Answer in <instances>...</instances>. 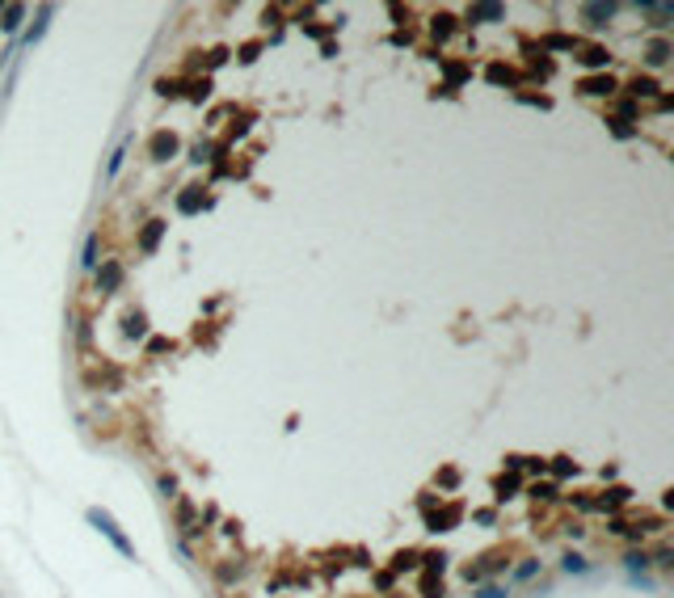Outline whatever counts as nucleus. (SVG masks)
Wrapping results in <instances>:
<instances>
[{"label":"nucleus","instance_id":"7ed1b4c3","mask_svg":"<svg viewBox=\"0 0 674 598\" xmlns=\"http://www.w3.org/2000/svg\"><path fill=\"white\" fill-rule=\"evenodd\" d=\"M611 13H616V4H586V8H582V17H586L595 30H599V25H607V17H611Z\"/></svg>","mask_w":674,"mask_h":598},{"label":"nucleus","instance_id":"1a4fd4ad","mask_svg":"<svg viewBox=\"0 0 674 598\" xmlns=\"http://www.w3.org/2000/svg\"><path fill=\"white\" fill-rule=\"evenodd\" d=\"M160 232H164V223H160V219H152V223L143 228V236H139V249H143V253H152V249H156V240H160Z\"/></svg>","mask_w":674,"mask_h":598},{"label":"nucleus","instance_id":"dca6fc26","mask_svg":"<svg viewBox=\"0 0 674 598\" xmlns=\"http://www.w3.org/2000/svg\"><path fill=\"white\" fill-rule=\"evenodd\" d=\"M633 93H637V97H654V93H658V84H654V80H637V84H633Z\"/></svg>","mask_w":674,"mask_h":598},{"label":"nucleus","instance_id":"20e7f679","mask_svg":"<svg viewBox=\"0 0 674 598\" xmlns=\"http://www.w3.org/2000/svg\"><path fill=\"white\" fill-rule=\"evenodd\" d=\"M46 21H51V8H38V17H34V25L25 30V46H34L42 34H46Z\"/></svg>","mask_w":674,"mask_h":598},{"label":"nucleus","instance_id":"2eb2a0df","mask_svg":"<svg viewBox=\"0 0 674 598\" xmlns=\"http://www.w3.org/2000/svg\"><path fill=\"white\" fill-rule=\"evenodd\" d=\"M611 131H616V139H633V135H637V126H628L624 118H616V122H611Z\"/></svg>","mask_w":674,"mask_h":598},{"label":"nucleus","instance_id":"9d476101","mask_svg":"<svg viewBox=\"0 0 674 598\" xmlns=\"http://www.w3.org/2000/svg\"><path fill=\"white\" fill-rule=\"evenodd\" d=\"M645 59H649L654 67H658V63H666V59H670V42H666V38H654V42H649V55H645Z\"/></svg>","mask_w":674,"mask_h":598},{"label":"nucleus","instance_id":"ddd939ff","mask_svg":"<svg viewBox=\"0 0 674 598\" xmlns=\"http://www.w3.org/2000/svg\"><path fill=\"white\" fill-rule=\"evenodd\" d=\"M582 63H586V67H603V63H607V51H603V46H590V51L582 55Z\"/></svg>","mask_w":674,"mask_h":598},{"label":"nucleus","instance_id":"f03ea898","mask_svg":"<svg viewBox=\"0 0 674 598\" xmlns=\"http://www.w3.org/2000/svg\"><path fill=\"white\" fill-rule=\"evenodd\" d=\"M118 282H122V266H118V261H105V266L97 270V291H118Z\"/></svg>","mask_w":674,"mask_h":598},{"label":"nucleus","instance_id":"f3484780","mask_svg":"<svg viewBox=\"0 0 674 598\" xmlns=\"http://www.w3.org/2000/svg\"><path fill=\"white\" fill-rule=\"evenodd\" d=\"M624 565H628L633 573H637V569L645 573V565H649V557H641V552H633V557H624Z\"/></svg>","mask_w":674,"mask_h":598},{"label":"nucleus","instance_id":"aec40b11","mask_svg":"<svg viewBox=\"0 0 674 598\" xmlns=\"http://www.w3.org/2000/svg\"><path fill=\"white\" fill-rule=\"evenodd\" d=\"M160 493L173 498V493H177V481H173V476H160Z\"/></svg>","mask_w":674,"mask_h":598},{"label":"nucleus","instance_id":"423d86ee","mask_svg":"<svg viewBox=\"0 0 674 598\" xmlns=\"http://www.w3.org/2000/svg\"><path fill=\"white\" fill-rule=\"evenodd\" d=\"M127 152H131V135H127V139H122V143L114 148V156H110V164H105V177H110V181L118 177V169H122V160H127Z\"/></svg>","mask_w":674,"mask_h":598},{"label":"nucleus","instance_id":"f8f14e48","mask_svg":"<svg viewBox=\"0 0 674 598\" xmlns=\"http://www.w3.org/2000/svg\"><path fill=\"white\" fill-rule=\"evenodd\" d=\"M561 565H565V573H586V569H590V561H586V557H578V552H569Z\"/></svg>","mask_w":674,"mask_h":598},{"label":"nucleus","instance_id":"4468645a","mask_svg":"<svg viewBox=\"0 0 674 598\" xmlns=\"http://www.w3.org/2000/svg\"><path fill=\"white\" fill-rule=\"evenodd\" d=\"M451 30H455V17H447V13H443V17H434V38H447Z\"/></svg>","mask_w":674,"mask_h":598},{"label":"nucleus","instance_id":"6e6552de","mask_svg":"<svg viewBox=\"0 0 674 598\" xmlns=\"http://www.w3.org/2000/svg\"><path fill=\"white\" fill-rule=\"evenodd\" d=\"M0 13H4V21H0V25H4V34H17V25H21L25 8H21V4H4Z\"/></svg>","mask_w":674,"mask_h":598},{"label":"nucleus","instance_id":"39448f33","mask_svg":"<svg viewBox=\"0 0 674 598\" xmlns=\"http://www.w3.org/2000/svg\"><path fill=\"white\" fill-rule=\"evenodd\" d=\"M582 93H595V97L616 93V80H611V76H590V80H582Z\"/></svg>","mask_w":674,"mask_h":598},{"label":"nucleus","instance_id":"6ab92c4d","mask_svg":"<svg viewBox=\"0 0 674 598\" xmlns=\"http://www.w3.org/2000/svg\"><path fill=\"white\" fill-rule=\"evenodd\" d=\"M477 598H510V594H506L502 586H481V590H477Z\"/></svg>","mask_w":674,"mask_h":598},{"label":"nucleus","instance_id":"9b49d317","mask_svg":"<svg viewBox=\"0 0 674 598\" xmlns=\"http://www.w3.org/2000/svg\"><path fill=\"white\" fill-rule=\"evenodd\" d=\"M80 266L84 270H97V232L84 236V253H80Z\"/></svg>","mask_w":674,"mask_h":598},{"label":"nucleus","instance_id":"a211bd4d","mask_svg":"<svg viewBox=\"0 0 674 598\" xmlns=\"http://www.w3.org/2000/svg\"><path fill=\"white\" fill-rule=\"evenodd\" d=\"M536 569H540L536 561H527V565H519V569H514V582H527V578H536Z\"/></svg>","mask_w":674,"mask_h":598},{"label":"nucleus","instance_id":"f257e3e1","mask_svg":"<svg viewBox=\"0 0 674 598\" xmlns=\"http://www.w3.org/2000/svg\"><path fill=\"white\" fill-rule=\"evenodd\" d=\"M89 523H93V527H97V531H101V535H105V540H110V544H114V548H118L122 557H135L131 540H127V535H122V531L114 527V519H110L105 510H89Z\"/></svg>","mask_w":674,"mask_h":598},{"label":"nucleus","instance_id":"412c9836","mask_svg":"<svg viewBox=\"0 0 674 598\" xmlns=\"http://www.w3.org/2000/svg\"><path fill=\"white\" fill-rule=\"evenodd\" d=\"M198 207V194H181V211H194Z\"/></svg>","mask_w":674,"mask_h":598},{"label":"nucleus","instance_id":"0eeeda50","mask_svg":"<svg viewBox=\"0 0 674 598\" xmlns=\"http://www.w3.org/2000/svg\"><path fill=\"white\" fill-rule=\"evenodd\" d=\"M468 17H472V21H502V17H506V8H502V4H477Z\"/></svg>","mask_w":674,"mask_h":598},{"label":"nucleus","instance_id":"4be33fe9","mask_svg":"<svg viewBox=\"0 0 674 598\" xmlns=\"http://www.w3.org/2000/svg\"><path fill=\"white\" fill-rule=\"evenodd\" d=\"M552 493H557L552 485H536V489H531V498H552Z\"/></svg>","mask_w":674,"mask_h":598}]
</instances>
